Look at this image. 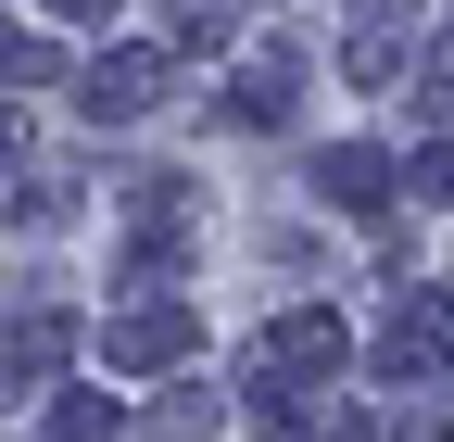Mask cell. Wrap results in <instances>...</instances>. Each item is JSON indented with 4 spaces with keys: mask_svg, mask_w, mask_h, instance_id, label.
<instances>
[{
    "mask_svg": "<svg viewBox=\"0 0 454 442\" xmlns=\"http://www.w3.org/2000/svg\"><path fill=\"white\" fill-rule=\"evenodd\" d=\"M177 342H190V304H127V316L101 328V354H114V367H164Z\"/></svg>",
    "mask_w": 454,
    "mask_h": 442,
    "instance_id": "6da1fadb",
    "label": "cell"
},
{
    "mask_svg": "<svg viewBox=\"0 0 454 442\" xmlns=\"http://www.w3.org/2000/svg\"><path fill=\"white\" fill-rule=\"evenodd\" d=\"M164 101V51H114V64H89V114H152Z\"/></svg>",
    "mask_w": 454,
    "mask_h": 442,
    "instance_id": "7a4b0ae2",
    "label": "cell"
},
{
    "mask_svg": "<svg viewBox=\"0 0 454 442\" xmlns=\"http://www.w3.org/2000/svg\"><path fill=\"white\" fill-rule=\"evenodd\" d=\"M265 367L328 379V367H340V316H278V328H265Z\"/></svg>",
    "mask_w": 454,
    "mask_h": 442,
    "instance_id": "3957f363",
    "label": "cell"
},
{
    "mask_svg": "<svg viewBox=\"0 0 454 442\" xmlns=\"http://www.w3.org/2000/svg\"><path fill=\"white\" fill-rule=\"evenodd\" d=\"M316 178L340 215H366V202H391V152H316Z\"/></svg>",
    "mask_w": 454,
    "mask_h": 442,
    "instance_id": "277c9868",
    "label": "cell"
},
{
    "mask_svg": "<svg viewBox=\"0 0 454 442\" xmlns=\"http://www.w3.org/2000/svg\"><path fill=\"white\" fill-rule=\"evenodd\" d=\"M51 442H114V405H89V392L51 405Z\"/></svg>",
    "mask_w": 454,
    "mask_h": 442,
    "instance_id": "5b68a950",
    "label": "cell"
},
{
    "mask_svg": "<svg viewBox=\"0 0 454 442\" xmlns=\"http://www.w3.org/2000/svg\"><path fill=\"white\" fill-rule=\"evenodd\" d=\"M340 64H354V76H391V64H404V38H391V26H354V51H340Z\"/></svg>",
    "mask_w": 454,
    "mask_h": 442,
    "instance_id": "8992f818",
    "label": "cell"
},
{
    "mask_svg": "<svg viewBox=\"0 0 454 442\" xmlns=\"http://www.w3.org/2000/svg\"><path fill=\"white\" fill-rule=\"evenodd\" d=\"M417 190H429V202H454V139H442V152L417 164Z\"/></svg>",
    "mask_w": 454,
    "mask_h": 442,
    "instance_id": "52a82bcc",
    "label": "cell"
},
{
    "mask_svg": "<svg viewBox=\"0 0 454 442\" xmlns=\"http://www.w3.org/2000/svg\"><path fill=\"white\" fill-rule=\"evenodd\" d=\"M429 101H442V114H454V51H442V64H429Z\"/></svg>",
    "mask_w": 454,
    "mask_h": 442,
    "instance_id": "ba28073f",
    "label": "cell"
},
{
    "mask_svg": "<svg viewBox=\"0 0 454 442\" xmlns=\"http://www.w3.org/2000/svg\"><path fill=\"white\" fill-rule=\"evenodd\" d=\"M391 442H454V430H442V417H404V430H391Z\"/></svg>",
    "mask_w": 454,
    "mask_h": 442,
    "instance_id": "9c48e42d",
    "label": "cell"
},
{
    "mask_svg": "<svg viewBox=\"0 0 454 442\" xmlns=\"http://www.w3.org/2000/svg\"><path fill=\"white\" fill-rule=\"evenodd\" d=\"M51 13H64V26H89V13H114V0H51Z\"/></svg>",
    "mask_w": 454,
    "mask_h": 442,
    "instance_id": "30bf717a",
    "label": "cell"
}]
</instances>
